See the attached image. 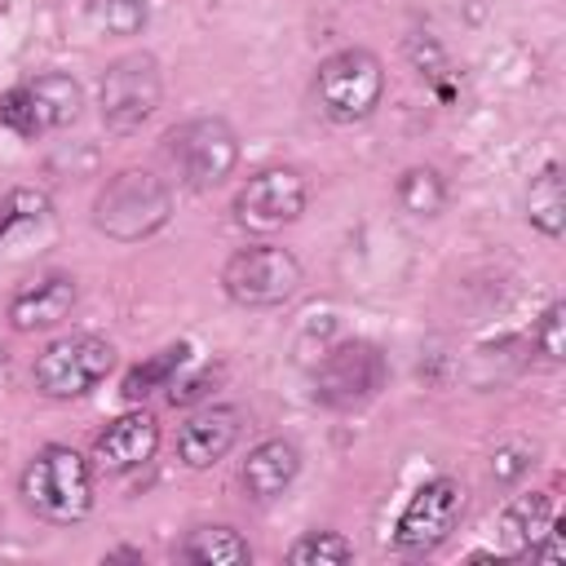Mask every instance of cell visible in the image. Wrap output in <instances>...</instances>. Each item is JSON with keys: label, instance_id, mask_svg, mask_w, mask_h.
Returning <instances> with one entry per match:
<instances>
[{"label": "cell", "instance_id": "cell-1", "mask_svg": "<svg viewBox=\"0 0 566 566\" xmlns=\"http://www.w3.org/2000/svg\"><path fill=\"white\" fill-rule=\"evenodd\" d=\"M18 495L35 517L53 526H75L93 513V460L80 455L75 447L49 442L27 460L18 478Z\"/></svg>", "mask_w": 566, "mask_h": 566}, {"label": "cell", "instance_id": "cell-2", "mask_svg": "<svg viewBox=\"0 0 566 566\" xmlns=\"http://www.w3.org/2000/svg\"><path fill=\"white\" fill-rule=\"evenodd\" d=\"M172 217V190L146 168H119L93 199V226L115 243H142Z\"/></svg>", "mask_w": 566, "mask_h": 566}, {"label": "cell", "instance_id": "cell-3", "mask_svg": "<svg viewBox=\"0 0 566 566\" xmlns=\"http://www.w3.org/2000/svg\"><path fill=\"white\" fill-rule=\"evenodd\" d=\"M380 97H385V66L363 44L327 53L318 62V71H314V102H318L323 119H332V124L371 119Z\"/></svg>", "mask_w": 566, "mask_h": 566}, {"label": "cell", "instance_id": "cell-4", "mask_svg": "<svg viewBox=\"0 0 566 566\" xmlns=\"http://www.w3.org/2000/svg\"><path fill=\"white\" fill-rule=\"evenodd\" d=\"M115 367V345L106 336H93V332H71V336H57L49 340L40 354H35V367H31V380L44 398L53 402H66V398H84L88 389H97Z\"/></svg>", "mask_w": 566, "mask_h": 566}, {"label": "cell", "instance_id": "cell-5", "mask_svg": "<svg viewBox=\"0 0 566 566\" xmlns=\"http://www.w3.org/2000/svg\"><path fill=\"white\" fill-rule=\"evenodd\" d=\"M164 155L177 168L186 190H212L221 186L239 164V137L221 115H199L177 124L164 137Z\"/></svg>", "mask_w": 566, "mask_h": 566}, {"label": "cell", "instance_id": "cell-6", "mask_svg": "<svg viewBox=\"0 0 566 566\" xmlns=\"http://www.w3.org/2000/svg\"><path fill=\"white\" fill-rule=\"evenodd\" d=\"M221 287L243 310H274V305L296 296L301 261L279 243H248L226 261Z\"/></svg>", "mask_w": 566, "mask_h": 566}, {"label": "cell", "instance_id": "cell-7", "mask_svg": "<svg viewBox=\"0 0 566 566\" xmlns=\"http://www.w3.org/2000/svg\"><path fill=\"white\" fill-rule=\"evenodd\" d=\"M159 102H164V71L150 53H124L102 71L97 111L106 128L133 133L159 111Z\"/></svg>", "mask_w": 566, "mask_h": 566}, {"label": "cell", "instance_id": "cell-8", "mask_svg": "<svg viewBox=\"0 0 566 566\" xmlns=\"http://www.w3.org/2000/svg\"><path fill=\"white\" fill-rule=\"evenodd\" d=\"M80 106H84V93L71 75L40 71L0 97V124L13 128L18 137H44V133L66 128L80 115Z\"/></svg>", "mask_w": 566, "mask_h": 566}, {"label": "cell", "instance_id": "cell-9", "mask_svg": "<svg viewBox=\"0 0 566 566\" xmlns=\"http://www.w3.org/2000/svg\"><path fill=\"white\" fill-rule=\"evenodd\" d=\"M389 380V363L371 340H340L323 354L314 371V398L336 411H354L371 402Z\"/></svg>", "mask_w": 566, "mask_h": 566}, {"label": "cell", "instance_id": "cell-10", "mask_svg": "<svg viewBox=\"0 0 566 566\" xmlns=\"http://www.w3.org/2000/svg\"><path fill=\"white\" fill-rule=\"evenodd\" d=\"M460 513H464V486L455 478L438 473V478L420 482L411 491V500L402 504L398 522H394V548L398 553H411V557L433 553L455 531Z\"/></svg>", "mask_w": 566, "mask_h": 566}, {"label": "cell", "instance_id": "cell-11", "mask_svg": "<svg viewBox=\"0 0 566 566\" xmlns=\"http://www.w3.org/2000/svg\"><path fill=\"white\" fill-rule=\"evenodd\" d=\"M310 203V181L287 168V164H274V168H261L252 172L239 195H234V221L252 234H274L283 226H292Z\"/></svg>", "mask_w": 566, "mask_h": 566}, {"label": "cell", "instance_id": "cell-12", "mask_svg": "<svg viewBox=\"0 0 566 566\" xmlns=\"http://www.w3.org/2000/svg\"><path fill=\"white\" fill-rule=\"evenodd\" d=\"M155 451H159V420L150 411H124L93 438L88 460H93L97 473L124 478V473L146 469L155 460Z\"/></svg>", "mask_w": 566, "mask_h": 566}, {"label": "cell", "instance_id": "cell-13", "mask_svg": "<svg viewBox=\"0 0 566 566\" xmlns=\"http://www.w3.org/2000/svg\"><path fill=\"white\" fill-rule=\"evenodd\" d=\"M243 433V411L234 402H208L190 411L177 429V460L186 469H212L221 464Z\"/></svg>", "mask_w": 566, "mask_h": 566}, {"label": "cell", "instance_id": "cell-14", "mask_svg": "<svg viewBox=\"0 0 566 566\" xmlns=\"http://www.w3.org/2000/svg\"><path fill=\"white\" fill-rule=\"evenodd\" d=\"M75 301H80V287L71 274H62V270L40 274L9 296V323H13V332H49L71 318Z\"/></svg>", "mask_w": 566, "mask_h": 566}, {"label": "cell", "instance_id": "cell-15", "mask_svg": "<svg viewBox=\"0 0 566 566\" xmlns=\"http://www.w3.org/2000/svg\"><path fill=\"white\" fill-rule=\"evenodd\" d=\"M296 473H301V451H296V442H287V438H265V442H256V447L248 451V460L239 464V486H243V495H248L252 504H270V500H279V495L296 482Z\"/></svg>", "mask_w": 566, "mask_h": 566}, {"label": "cell", "instance_id": "cell-16", "mask_svg": "<svg viewBox=\"0 0 566 566\" xmlns=\"http://www.w3.org/2000/svg\"><path fill=\"white\" fill-rule=\"evenodd\" d=\"M557 522V495L553 491H531L504 504L500 513V539H504V557H531V548L539 544V535Z\"/></svg>", "mask_w": 566, "mask_h": 566}, {"label": "cell", "instance_id": "cell-17", "mask_svg": "<svg viewBox=\"0 0 566 566\" xmlns=\"http://www.w3.org/2000/svg\"><path fill=\"white\" fill-rule=\"evenodd\" d=\"M177 557L190 562V566H248L252 562V544L234 526L212 522V526H195L177 544Z\"/></svg>", "mask_w": 566, "mask_h": 566}, {"label": "cell", "instance_id": "cell-18", "mask_svg": "<svg viewBox=\"0 0 566 566\" xmlns=\"http://www.w3.org/2000/svg\"><path fill=\"white\" fill-rule=\"evenodd\" d=\"M526 221L544 234V239H562L566 230V186H562V164L548 159L526 190Z\"/></svg>", "mask_w": 566, "mask_h": 566}, {"label": "cell", "instance_id": "cell-19", "mask_svg": "<svg viewBox=\"0 0 566 566\" xmlns=\"http://www.w3.org/2000/svg\"><path fill=\"white\" fill-rule=\"evenodd\" d=\"M394 199H398V208L411 212V217H438V212L447 208V181H442L438 168L411 164V168L394 181Z\"/></svg>", "mask_w": 566, "mask_h": 566}, {"label": "cell", "instance_id": "cell-20", "mask_svg": "<svg viewBox=\"0 0 566 566\" xmlns=\"http://www.w3.org/2000/svg\"><path fill=\"white\" fill-rule=\"evenodd\" d=\"M186 354H190V345H168V349H159L155 358L137 363V367L124 376V398H146L150 389H168L172 376L181 371Z\"/></svg>", "mask_w": 566, "mask_h": 566}, {"label": "cell", "instance_id": "cell-21", "mask_svg": "<svg viewBox=\"0 0 566 566\" xmlns=\"http://www.w3.org/2000/svg\"><path fill=\"white\" fill-rule=\"evenodd\" d=\"M287 562L292 566H340V562H354V544L340 531H305L301 539H292Z\"/></svg>", "mask_w": 566, "mask_h": 566}, {"label": "cell", "instance_id": "cell-22", "mask_svg": "<svg viewBox=\"0 0 566 566\" xmlns=\"http://www.w3.org/2000/svg\"><path fill=\"white\" fill-rule=\"evenodd\" d=\"M88 18L106 35H137L146 27V0H93Z\"/></svg>", "mask_w": 566, "mask_h": 566}, {"label": "cell", "instance_id": "cell-23", "mask_svg": "<svg viewBox=\"0 0 566 566\" xmlns=\"http://www.w3.org/2000/svg\"><path fill=\"white\" fill-rule=\"evenodd\" d=\"M531 345H535V354H539L544 363H562V358H566V305H562V301H553V305L539 314V323H535V332H531Z\"/></svg>", "mask_w": 566, "mask_h": 566}, {"label": "cell", "instance_id": "cell-24", "mask_svg": "<svg viewBox=\"0 0 566 566\" xmlns=\"http://www.w3.org/2000/svg\"><path fill=\"white\" fill-rule=\"evenodd\" d=\"M531 464H535V451L522 447V442H509V447H495V455H491V478L509 486V482H517L522 473H531Z\"/></svg>", "mask_w": 566, "mask_h": 566}, {"label": "cell", "instance_id": "cell-25", "mask_svg": "<svg viewBox=\"0 0 566 566\" xmlns=\"http://www.w3.org/2000/svg\"><path fill=\"white\" fill-rule=\"evenodd\" d=\"M44 208H49V199L44 195H31V190H13L4 203H0V239L18 226V221H35V217H44Z\"/></svg>", "mask_w": 566, "mask_h": 566}, {"label": "cell", "instance_id": "cell-26", "mask_svg": "<svg viewBox=\"0 0 566 566\" xmlns=\"http://www.w3.org/2000/svg\"><path fill=\"white\" fill-rule=\"evenodd\" d=\"M4 371H9V354H4V345H0V380H4Z\"/></svg>", "mask_w": 566, "mask_h": 566}]
</instances>
